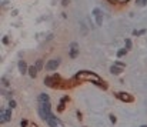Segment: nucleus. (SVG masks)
<instances>
[{
	"label": "nucleus",
	"mask_w": 147,
	"mask_h": 127,
	"mask_svg": "<svg viewBox=\"0 0 147 127\" xmlns=\"http://www.w3.org/2000/svg\"><path fill=\"white\" fill-rule=\"evenodd\" d=\"M79 76V79H86V80H92V82H94V83H100V79H98L97 76H94V74H92V73H79L77 74Z\"/></svg>",
	"instance_id": "1"
},
{
	"label": "nucleus",
	"mask_w": 147,
	"mask_h": 127,
	"mask_svg": "<svg viewBox=\"0 0 147 127\" xmlns=\"http://www.w3.org/2000/svg\"><path fill=\"white\" fill-rule=\"evenodd\" d=\"M9 117H10V110H6V113L3 111V113H1V123L9 122Z\"/></svg>",
	"instance_id": "2"
},
{
	"label": "nucleus",
	"mask_w": 147,
	"mask_h": 127,
	"mask_svg": "<svg viewBox=\"0 0 147 127\" xmlns=\"http://www.w3.org/2000/svg\"><path fill=\"white\" fill-rule=\"evenodd\" d=\"M57 63H59L57 60H50L49 63H47V69H49V70H54V69L57 67Z\"/></svg>",
	"instance_id": "3"
},
{
	"label": "nucleus",
	"mask_w": 147,
	"mask_h": 127,
	"mask_svg": "<svg viewBox=\"0 0 147 127\" xmlns=\"http://www.w3.org/2000/svg\"><path fill=\"white\" fill-rule=\"evenodd\" d=\"M119 97H121L124 101H130V99H131V97H130L129 94H126V93H120V94H119Z\"/></svg>",
	"instance_id": "4"
},
{
	"label": "nucleus",
	"mask_w": 147,
	"mask_h": 127,
	"mask_svg": "<svg viewBox=\"0 0 147 127\" xmlns=\"http://www.w3.org/2000/svg\"><path fill=\"white\" fill-rule=\"evenodd\" d=\"M19 67H20V72H22V73H26V64H24L23 61L19 63Z\"/></svg>",
	"instance_id": "5"
},
{
	"label": "nucleus",
	"mask_w": 147,
	"mask_h": 127,
	"mask_svg": "<svg viewBox=\"0 0 147 127\" xmlns=\"http://www.w3.org/2000/svg\"><path fill=\"white\" fill-rule=\"evenodd\" d=\"M36 70H37V69H34V67H30V69H29V72H30V76H32V77H36Z\"/></svg>",
	"instance_id": "6"
},
{
	"label": "nucleus",
	"mask_w": 147,
	"mask_h": 127,
	"mask_svg": "<svg viewBox=\"0 0 147 127\" xmlns=\"http://www.w3.org/2000/svg\"><path fill=\"white\" fill-rule=\"evenodd\" d=\"M36 69H42V61H37V66H36Z\"/></svg>",
	"instance_id": "7"
},
{
	"label": "nucleus",
	"mask_w": 147,
	"mask_h": 127,
	"mask_svg": "<svg viewBox=\"0 0 147 127\" xmlns=\"http://www.w3.org/2000/svg\"><path fill=\"white\" fill-rule=\"evenodd\" d=\"M144 127H147V126H144Z\"/></svg>",
	"instance_id": "8"
}]
</instances>
